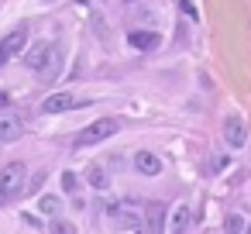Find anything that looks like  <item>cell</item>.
Listing matches in <instances>:
<instances>
[{"label": "cell", "instance_id": "obj_18", "mask_svg": "<svg viewBox=\"0 0 251 234\" xmlns=\"http://www.w3.org/2000/svg\"><path fill=\"white\" fill-rule=\"evenodd\" d=\"M227 231H244V220H241V213H230V217H227Z\"/></svg>", "mask_w": 251, "mask_h": 234}, {"label": "cell", "instance_id": "obj_8", "mask_svg": "<svg viewBox=\"0 0 251 234\" xmlns=\"http://www.w3.org/2000/svg\"><path fill=\"white\" fill-rule=\"evenodd\" d=\"M25 134V124H21V117H11V114H0V141H18Z\"/></svg>", "mask_w": 251, "mask_h": 234}, {"label": "cell", "instance_id": "obj_2", "mask_svg": "<svg viewBox=\"0 0 251 234\" xmlns=\"http://www.w3.org/2000/svg\"><path fill=\"white\" fill-rule=\"evenodd\" d=\"M121 131V121L117 117H100V121H93V124H86L79 134H76V148H90V145H100V141H107V138H114Z\"/></svg>", "mask_w": 251, "mask_h": 234}, {"label": "cell", "instance_id": "obj_19", "mask_svg": "<svg viewBox=\"0 0 251 234\" xmlns=\"http://www.w3.org/2000/svg\"><path fill=\"white\" fill-rule=\"evenodd\" d=\"M7 107H11V97H7V93H0V110H7Z\"/></svg>", "mask_w": 251, "mask_h": 234}, {"label": "cell", "instance_id": "obj_7", "mask_svg": "<svg viewBox=\"0 0 251 234\" xmlns=\"http://www.w3.org/2000/svg\"><path fill=\"white\" fill-rule=\"evenodd\" d=\"M224 141H227L230 148H244V141H248V128H244V121H241L237 114H230V117L224 121Z\"/></svg>", "mask_w": 251, "mask_h": 234}, {"label": "cell", "instance_id": "obj_20", "mask_svg": "<svg viewBox=\"0 0 251 234\" xmlns=\"http://www.w3.org/2000/svg\"><path fill=\"white\" fill-rule=\"evenodd\" d=\"M45 4H52V0H45Z\"/></svg>", "mask_w": 251, "mask_h": 234}, {"label": "cell", "instance_id": "obj_10", "mask_svg": "<svg viewBox=\"0 0 251 234\" xmlns=\"http://www.w3.org/2000/svg\"><path fill=\"white\" fill-rule=\"evenodd\" d=\"M158 42H162V38H158L155 31H131V35H127V45L138 49V52H151V49H158Z\"/></svg>", "mask_w": 251, "mask_h": 234}, {"label": "cell", "instance_id": "obj_17", "mask_svg": "<svg viewBox=\"0 0 251 234\" xmlns=\"http://www.w3.org/2000/svg\"><path fill=\"white\" fill-rule=\"evenodd\" d=\"M179 11H182V14H186L189 21H196V18H200V14H196V7L189 4V0H179Z\"/></svg>", "mask_w": 251, "mask_h": 234}, {"label": "cell", "instance_id": "obj_3", "mask_svg": "<svg viewBox=\"0 0 251 234\" xmlns=\"http://www.w3.org/2000/svg\"><path fill=\"white\" fill-rule=\"evenodd\" d=\"M25 49H28V25H18L14 31H7L4 38H0V66H7Z\"/></svg>", "mask_w": 251, "mask_h": 234}, {"label": "cell", "instance_id": "obj_16", "mask_svg": "<svg viewBox=\"0 0 251 234\" xmlns=\"http://www.w3.org/2000/svg\"><path fill=\"white\" fill-rule=\"evenodd\" d=\"M227 169V155H213L210 158V172H224Z\"/></svg>", "mask_w": 251, "mask_h": 234}, {"label": "cell", "instance_id": "obj_12", "mask_svg": "<svg viewBox=\"0 0 251 234\" xmlns=\"http://www.w3.org/2000/svg\"><path fill=\"white\" fill-rule=\"evenodd\" d=\"M86 182H90L97 193H103V189L110 186V176H107V169H103V165H90V169H86Z\"/></svg>", "mask_w": 251, "mask_h": 234}, {"label": "cell", "instance_id": "obj_15", "mask_svg": "<svg viewBox=\"0 0 251 234\" xmlns=\"http://www.w3.org/2000/svg\"><path fill=\"white\" fill-rule=\"evenodd\" d=\"M62 189H66L69 196L79 193V179H76V172H62Z\"/></svg>", "mask_w": 251, "mask_h": 234}, {"label": "cell", "instance_id": "obj_11", "mask_svg": "<svg viewBox=\"0 0 251 234\" xmlns=\"http://www.w3.org/2000/svg\"><path fill=\"white\" fill-rule=\"evenodd\" d=\"M145 227H148V231H162V227H165V207H162V203L145 207Z\"/></svg>", "mask_w": 251, "mask_h": 234}, {"label": "cell", "instance_id": "obj_14", "mask_svg": "<svg viewBox=\"0 0 251 234\" xmlns=\"http://www.w3.org/2000/svg\"><path fill=\"white\" fill-rule=\"evenodd\" d=\"M38 207H42V213H49V217H59V213H62V200H59V196H42Z\"/></svg>", "mask_w": 251, "mask_h": 234}, {"label": "cell", "instance_id": "obj_4", "mask_svg": "<svg viewBox=\"0 0 251 234\" xmlns=\"http://www.w3.org/2000/svg\"><path fill=\"white\" fill-rule=\"evenodd\" d=\"M52 55H55V45H52V42H35V45H28V52H25V66L35 69V73H42V69L52 62Z\"/></svg>", "mask_w": 251, "mask_h": 234}, {"label": "cell", "instance_id": "obj_1", "mask_svg": "<svg viewBox=\"0 0 251 234\" xmlns=\"http://www.w3.org/2000/svg\"><path fill=\"white\" fill-rule=\"evenodd\" d=\"M25 179H28V165L25 162H7L4 169H0V207H7L25 189Z\"/></svg>", "mask_w": 251, "mask_h": 234}, {"label": "cell", "instance_id": "obj_6", "mask_svg": "<svg viewBox=\"0 0 251 234\" xmlns=\"http://www.w3.org/2000/svg\"><path fill=\"white\" fill-rule=\"evenodd\" d=\"M114 217H117L124 227H145V210H141L138 203H131V200H121V203L114 207Z\"/></svg>", "mask_w": 251, "mask_h": 234}, {"label": "cell", "instance_id": "obj_9", "mask_svg": "<svg viewBox=\"0 0 251 234\" xmlns=\"http://www.w3.org/2000/svg\"><path fill=\"white\" fill-rule=\"evenodd\" d=\"M134 169H138L141 176H158V172H162V158H158L155 152H138V155H134Z\"/></svg>", "mask_w": 251, "mask_h": 234}, {"label": "cell", "instance_id": "obj_13", "mask_svg": "<svg viewBox=\"0 0 251 234\" xmlns=\"http://www.w3.org/2000/svg\"><path fill=\"white\" fill-rule=\"evenodd\" d=\"M189 224H193V207L189 203H182V207H176V217H172V231H189Z\"/></svg>", "mask_w": 251, "mask_h": 234}, {"label": "cell", "instance_id": "obj_5", "mask_svg": "<svg viewBox=\"0 0 251 234\" xmlns=\"http://www.w3.org/2000/svg\"><path fill=\"white\" fill-rule=\"evenodd\" d=\"M76 107H86V100L73 97V93H52L42 100V110L45 114H66V110H76Z\"/></svg>", "mask_w": 251, "mask_h": 234}]
</instances>
